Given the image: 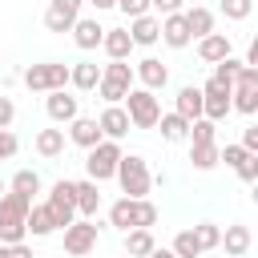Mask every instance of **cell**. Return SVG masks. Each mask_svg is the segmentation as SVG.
<instances>
[{"mask_svg": "<svg viewBox=\"0 0 258 258\" xmlns=\"http://www.w3.org/2000/svg\"><path fill=\"white\" fill-rule=\"evenodd\" d=\"M117 185H121V194L125 198H149V185H153V173H149V165H145V157L141 153H121V161H117Z\"/></svg>", "mask_w": 258, "mask_h": 258, "instance_id": "6da1fadb", "label": "cell"}, {"mask_svg": "<svg viewBox=\"0 0 258 258\" xmlns=\"http://www.w3.org/2000/svg\"><path fill=\"white\" fill-rule=\"evenodd\" d=\"M28 198L24 194H12V189H4L0 194V242L4 246H12V242H24V214H28Z\"/></svg>", "mask_w": 258, "mask_h": 258, "instance_id": "7a4b0ae2", "label": "cell"}, {"mask_svg": "<svg viewBox=\"0 0 258 258\" xmlns=\"http://www.w3.org/2000/svg\"><path fill=\"white\" fill-rule=\"evenodd\" d=\"M20 81L32 93H52V89H64L69 85V64L64 60H40V64H28L20 73Z\"/></svg>", "mask_w": 258, "mask_h": 258, "instance_id": "3957f363", "label": "cell"}, {"mask_svg": "<svg viewBox=\"0 0 258 258\" xmlns=\"http://www.w3.org/2000/svg\"><path fill=\"white\" fill-rule=\"evenodd\" d=\"M129 89H133V69H129L125 60H109V64L101 69V81H97L101 101H105V105H121Z\"/></svg>", "mask_w": 258, "mask_h": 258, "instance_id": "277c9868", "label": "cell"}, {"mask_svg": "<svg viewBox=\"0 0 258 258\" xmlns=\"http://www.w3.org/2000/svg\"><path fill=\"white\" fill-rule=\"evenodd\" d=\"M125 113H129V125L133 129H153L157 125V117H161V105H157V97L149 93V89H129L125 93Z\"/></svg>", "mask_w": 258, "mask_h": 258, "instance_id": "5b68a950", "label": "cell"}, {"mask_svg": "<svg viewBox=\"0 0 258 258\" xmlns=\"http://www.w3.org/2000/svg\"><path fill=\"white\" fill-rule=\"evenodd\" d=\"M117 161H121V145L117 141H109V137H101L93 149H89V157H85V169H89V181H109L113 173H117Z\"/></svg>", "mask_w": 258, "mask_h": 258, "instance_id": "8992f818", "label": "cell"}, {"mask_svg": "<svg viewBox=\"0 0 258 258\" xmlns=\"http://www.w3.org/2000/svg\"><path fill=\"white\" fill-rule=\"evenodd\" d=\"M48 214H52V222H56V230H64L73 218H77V181H69V177H60V181H52V189H48Z\"/></svg>", "mask_w": 258, "mask_h": 258, "instance_id": "52a82bcc", "label": "cell"}, {"mask_svg": "<svg viewBox=\"0 0 258 258\" xmlns=\"http://www.w3.org/2000/svg\"><path fill=\"white\" fill-rule=\"evenodd\" d=\"M234 109H230V85H222V81H206L202 85V117H210V121H226Z\"/></svg>", "mask_w": 258, "mask_h": 258, "instance_id": "ba28073f", "label": "cell"}, {"mask_svg": "<svg viewBox=\"0 0 258 258\" xmlns=\"http://www.w3.org/2000/svg\"><path fill=\"white\" fill-rule=\"evenodd\" d=\"M93 246H97V222H89V218H73V222L64 226V250H69L73 258H85Z\"/></svg>", "mask_w": 258, "mask_h": 258, "instance_id": "9c48e42d", "label": "cell"}, {"mask_svg": "<svg viewBox=\"0 0 258 258\" xmlns=\"http://www.w3.org/2000/svg\"><path fill=\"white\" fill-rule=\"evenodd\" d=\"M81 8H85V0H48V12H44V28L64 36V32L73 28V20L81 16Z\"/></svg>", "mask_w": 258, "mask_h": 258, "instance_id": "30bf717a", "label": "cell"}, {"mask_svg": "<svg viewBox=\"0 0 258 258\" xmlns=\"http://www.w3.org/2000/svg\"><path fill=\"white\" fill-rule=\"evenodd\" d=\"M44 109H48V117H52L56 125H69L73 117H81V101H77L69 89H52V93H44Z\"/></svg>", "mask_w": 258, "mask_h": 258, "instance_id": "8fae6325", "label": "cell"}, {"mask_svg": "<svg viewBox=\"0 0 258 258\" xmlns=\"http://www.w3.org/2000/svg\"><path fill=\"white\" fill-rule=\"evenodd\" d=\"M69 32H73V44H77L81 52L101 48V36H105V28H101V20H97V16H77Z\"/></svg>", "mask_w": 258, "mask_h": 258, "instance_id": "7c38bea8", "label": "cell"}, {"mask_svg": "<svg viewBox=\"0 0 258 258\" xmlns=\"http://www.w3.org/2000/svg\"><path fill=\"white\" fill-rule=\"evenodd\" d=\"M133 81H141V89L157 93V89H165V81H169V69H165L157 56H141V60L133 64Z\"/></svg>", "mask_w": 258, "mask_h": 258, "instance_id": "4fadbf2b", "label": "cell"}, {"mask_svg": "<svg viewBox=\"0 0 258 258\" xmlns=\"http://www.w3.org/2000/svg\"><path fill=\"white\" fill-rule=\"evenodd\" d=\"M97 125H101V137H109V141H121L133 125H129V113H125V105H105L101 109V117H97Z\"/></svg>", "mask_w": 258, "mask_h": 258, "instance_id": "5bb4252c", "label": "cell"}, {"mask_svg": "<svg viewBox=\"0 0 258 258\" xmlns=\"http://www.w3.org/2000/svg\"><path fill=\"white\" fill-rule=\"evenodd\" d=\"M129 40H133V48H137V44H141V48L157 44V40H161V20H157L153 12L133 16V20H129Z\"/></svg>", "mask_w": 258, "mask_h": 258, "instance_id": "9a60e30c", "label": "cell"}, {"mask_svg": "<svg viewBox=\"0 0 258 258\" xmlns=\"http://www.w3.org/2000/svg\"><path fill=\"white\" fill-rule=\"evenodd\" d=\"M234 48H230V36L226 32H206V36H198V56L206 60V64H218L222 56H230Z\"/></svg>", "mask_w": 258, "mask_h": 258, "instance_id": "2e32d148", "label": "cell"}, {"mask_svg": "<svg viewBox=\"0 0 258 258\" xmlns=\"http://www.w3.org/2000/svg\"><path fill=\"white\" fill-rule=\"evenodd\" d=\"M69 141L81 145V149H93V145L101 141V125H97V117H73V121H69Z\"/></svg>", "mask_w": 258, "mask_h": 258, "instance_id": "e0dca14e", "label": "cell"}, {"mask_svg": "<svg viewBox=\"0 0 258 258\" xmlns=\"http://www.w3.org/2000/svg\"><path fill=\"white\" fill-rule=\"evenodd\" d=\"M161 40L169 44V48H185L194 36H189V28H185V16L181 12H169V16H161Z\"/></svg>", "mask_w": 258, "mask_h": 258, "instance_id": "ac0fdd59", "label": "cell"}, {"mask_svg": "<svg viewBox=\"0 0 258 258\" xmlns=\"http://www.w3.org/2000/svg\"><path fill=\"white\" fill-rule=\"evenodd\" d=\"M97 81H101V64H97V60H77V64H69V85H73V89L93 93Z\"/></svg>", "mask_w": 258, "mask_h": 258, "instance_id": "d6986e66", "label": "cell"}, {"mask_svg": "<svg viewBox=\"0 0 258 258\" xmlns=\"http://www.w3.org/2000/svg\"><path fill=\"white\" fill-rule=\"evenodd\" d=\"M101 48H105V56H109V60H125V56L133 52L129 28H105V36H101Z\"/></svg>", "mask_w": 258, "mask_h": 258, "instance_id": "ffe728a7", "label": "cell"}, {"mask_svg": "<svg viewBox=\"0 0 258 258\" xmlns=\"http://www.w3.org/2000/svg\"><path fill=\"white\" fill-rule=\"evenodd\" d=\"M250 226H226V234H222V242L218 246H226V258H242V254H250Z\"/></svg>", "mask_w": 258, "mask_h": 258, "instance_id": "44dd1931", "label": "cell"}, {"mask_svg": "<svg viewBox=\"0 0 258 258\" xmlns=\"http://www.w3.org/2000/svg\"><path fill=\"white\" fill-rule=\"evenodd\" d=\"M173 113H181L185 121H198L202 117V89L198 85H181L177 89V101H173Z\"/></svg>", "mask_w": 258, "mask_h": 258, "instance_id": "7402d4cb", "label": "cell"}, {"mask_svg": "<svg viewBox=\"0 0 258 258\" xmlns=\"http://www.w3.org/2000/svg\"><path fill=\"white\" fill-rule=\"evenodd\" d=\"M24 230H28L32 238H48V234L56 230V222H52L48 206H28V214H24Z\"/></svg>", "mask_w": 258, "mask_h": 258, "instance_id": "603a6c76", "label": "cell"}, {"mask_svg": "<svg viewBox=\"0 0 258 258\" xmlns=\"http://www.w3.org/2000/svg\"><path fill=\"white\" fill-rule=\"evenodd\" d=\"M181 16H185V28H189V36H194V40H198V36H206V32H214V12H210V8L194 4V8H181Z\"/></svg>", "mask_w": 258, "mask_h": 258, "instance_id": "cb8c5ba5", "label": "cell"}, {"mask_svg": "<svg viewBox=\"0 0 258 258\" xmlns=\"http://www.w3.org/2000/svg\"><path fill=\"white\" fill-rule=\"evenodd\" d=\"M32 145H36V153L40 157H60L64 153V129H40L36 137H32Z\"/></svg>", "mask_w": 258, "mask_h": 258, "instance_id": "d4e9b609", "label": "cell"}, {"mask_svg": "<svg viewBox=\"0 0 258 258\" xmlns=\"http://www.w3.org/2000/svg\"><path fill=\"white\" fill-rule=\"evenodd\" d=\"M101 210V189H97V181H77V214H85V218H93Z\"/></svg>", "mask_w": 258, "mask_h": 258, "instance_id": "484cf974", "label": "cell"}, {"mask_svg": "<svg viewBox=\"0 0 258 258\" xmlns=\"http://www.w3.org/2000/svg\"><path fill=\"white\" fill-rule=\"evenodd\" d=\"M153 246H157L153 242V230H141V226L137 230H125V254L129 258H145Z\"/></svg>", "mask_w": 258, "mask_h": 258, "instance_id": "4316f807", "label": "cell"}, {"mask_svg": "<svg viewBox=\"0 0 258 258\" xmlns=\"http://www.w3.org/2000/svg\"><path fill=\"white\" fill-rule=\"evenodd\" d=\"M157 125H161V137H165V141H185V137H189V121H185L181 113H161Z\"/></svg>", "mask_w": 258, "mask_h": 258, "instance_id": "83f0119b", "label": "cell"}, {"mask_svg": "<svg viewBox=\"0 0 258 258\" xmlns=\"http://www.w3.org/2000/svg\"><path fill=\"white\" fill-rule=\"evenodd\" d=\"M189 145H214L218 141V121H210V117H198V121H189V137H185Z\"/></svg>", "mask_w": 258, "mask_h": 258, "instance_id": "f1b7e54d", "label": "cell"}, {"mask_svg": "<svg viewBox=\"0 0 258 258\" xmlns=\"http://www.w3.org/2000/svg\"><path fill=\"white\" fill-rule=\"evenodd\" d=\"M8 189H12V194H24V198L32 202V194H40V173H36V169H16L12 181H8Z\"/></svg>", "mask_w": 258, "mask_h": 258, "instance_id": "f546056e", "label": "cell"}, {"mask_svg": "<svg viewBox=\"0 0 258 258\" xmlns=\"http://www.w3.org/2000/svg\"><path fill=\"white\" fill-rule=\"evenodd\" d=\"M189 165L202 169V173H210L218 165V141L214 145H189Z\"/></svg>", "mask_w": 258, "mask_h": 258, "instance_id": "4dcf8cb0", "label": "cell"}, {"mask_svg": "<svg viewBox=\"0 0 258 258\" xmlns=\"http://www.w3.org/2000/svg\"><path fill=\"white\" fill-rule=\"evenodd\" d=\"M109 226L133 230V198H117V202L109 206Z\"/></svg>", "mask_w": 258, "mask_h": 258, "instance_id": "1f68e13d", "label": "cell"}, {"mask_svg": "<svg viewBox=\"0 0 258 258\" xmlns=\"http://www.w3.org/2000/svg\"><path fill=\"white\" fill-rule=\"evenodd\" d=\"M153 230L157 226V206L149 202V198H133V230Z\"/></svg>", "mask_w": 258, "mask_h": 258, "instance_id": "d6a6232c", "label": "cell"}, {"mask_svg": "<svg viewBox=\"0 0 258 258\" xmlns=\"http://www.w3.org/2000/svg\"><path fill=\"white\" fill-rule=\"evenodd\" d=\"M169 250H173L177 258H202V254H206V250H202V242L194 238V230H181V234L173 238V246H169Z\"/></svg>", "mask_w": 258, "mask_h": 258, "instance_id": "836d02e7", "label": "cell"}, {"mask_svg": "<svg viewBox=\"0 0 258 258\" xmlns=\"http://www.w3.org/2000/svg\"><path fill=\"white\" fill-rule=\"evenodd\" d=\"M238 69H242V60L230 52V56H222L218 64H214V81H222V85H234V77H238Z\"/></svg>", "mask_w": 258, "mask_h": 258, "instance_id": "e575fe53", "label": "cell"}, {"mask_svg": "<svg viewBox=\"0 0 258 258\" xmlns=\"http://www.w3.org/2000/svg\"><path fill=\"white\" fill-rule=\"evenodd\" d=\"M194 238L202 242V250H214V246L222 242V230H218L214 222H202V226H194Z\"/></svg>", "mask_w": 258, "mask_h": 258, "instance_id": "d590c367", "label": "cell"}, {"mask_svg": "<svg viewBox=\"0 0 258 258\" xmlns=\"http://www.w3.org/2000/svg\"><path fill=\"white\" fill-rule=\"evenodd\" d=\"M222 12H226V20H246L254 12V0H222Z\"/></svg>", "mask_w": 258, "mask_h": 258, "instance_id": "8d00e7d4", "label": "cell"}, {"mask_svg": "<svg viewBox=\"0 0 258 258\" xmlns=\"http://www.w3.org/2000/svg\"><path fill=\"white\" fill-rule=\"evenodd\" d=\"M234 169H238V177H242V181H258V153H246Z\"/></svg>", "mask_w": 258, "mask_h": 258, "instance_id": "74e56055", "label": "cell"}, {"mask_svg": "<svg viewBox=\"0 0 258 258\" xmlns=\"http://www.w3.org/2000/svg\"><path fill=\"white\" fill-rule=\"evenodd\" d=\"M16 149H20V141H16V133H12V129H0V161H8V157H16Z\"/></svg>", "mask_w": 258, "mask_h": 258, "instance_id": "f35d334b", "label": "cell"}, {"mask_svg": "<svg viewBox=\"0 0 258 258\" xmlns=\"http://www.w3.org/2000/svg\"><path fill=\"white\" fill-rule=\"evenodd\" d=\"M117 8L133 20V16H145V12H149V0H117Z\"/></svg>", "mask_w": 258, "mask_h": 258, "instance_id": "ab89813d", "label": "cell"}, {"mask_svg": "<svg viewBox=\"0 0 258 258\" xmlns=\"http://www.w3.org/2000/svg\"><path fill=\"white\" fill-rule=\"evenodd\" d=\"M242 157H246V149H242V145H226V149H218V161H226L230 169H234Z\"/></svg>", "mask_w": 258, "mask_h": 258, "instance_id": "60d3db41", "label": "cell"}, {"mask_svg": "<svg viewBox=\"0 0 258 258\" xmlns=\"http://www.w3.org/2000/svg\"><path fill=\"white\" fill-rule=\"evenodd\" d=\"M12 117H16V105H12V97H4V93H0V129H8V125H12Z\"/></svg>", "mask_w": 258, "mask_h": 258, "instance_id": "b9f144b4", "label": "cell"}, {"mask_svg": "<svg viewBox=\"0 0 258 258\" xmlns=\"http://www.w3.org/2000/svg\"><path fill=\"white\" fill-rule=\"evenodd\" d=\"M242 149L246 153H258V125H246L242 129Z\"/></svg>", "mask_w": 258, "mask_h": 258, "instance_id": "7bdbcfd3", "label": "cell"}, {"mask_svg": "<svg viewBox=\"0 0 258 258\" xmlns=\"http://www.w3.org/2000/svg\"><path fill=\"white\" fill-rule=\"evenodd\" d=\"M149 8H157L161 16H169V12H181V8H185V0H149Z\"/></svg>", "mask_w": 258, "mask_h": 258, "instance_id": "ee69618b", "label": "cell"}, {"mask_svg": "<svg viewBox=\"0 0 258 258\" xmlns=\"http://www.w3.org/2000/svg\"><path fill=\"white\" fill-rule=\"evenodd\" d=\"M8 258H32V250H28L24 242H12V246H8Z\"/></svg>", "mask_w": 258, "mask_h": 258, "instance_id": "f6af8a7d", "label": "cell"}, {"mask_svg": "<svg viewBox=\"0 0 258 258\" xmlns=\"http://www.w3.org/2000/svg\"><path fill=\"white\" fill-rule=\"evenodd\" d=\"M242 64H250V69H258V40H250V48H246V60Z\"/></svg>", "mask_w": 258, "mask_h": 258, "instance_id": "bcb514c9", "label": "cell"}, {"mask_svg": "<svg viewBox=\"0 0 258 258\" xmlns=\"http://www.w3.org/2000/svg\"><path fill=\"white\" fill-rule=\"evenodd\" d=\"M145 258H177V254H173V250H165V246H153Z\"/></svg>", "mask_w": 258, "mask_h": 258, "instance_id": "7dc6e473", "label": "cell"}, {"mask_svg": "<svg viewBox=\"0 0 258 258\" xmlns=\"http://www.w3.org/2000/svg\"><path fill=\"white\" fill-rule=\"evenodd\" d=\"M85 4H93L97 12H105V8H117V0H85Z\"/></svg>", "mask_w": 258, "mask_h": 258, "instance_id": "c3c4849f", "label": "cell"}, {"mask_svg": "<svg viewBox=\"0 0 258 258\" xmlns=\"http://www.w3.org/2000/svg\"><path fill=\"white\" fill-rule=\"evenodd\" d=\"M0 258H8V246H4V242H0Z\"/></svg>", "mask_w": 258, "mask_h": 258, "instance_id": "681fc988", "label": "cell"}, {"mask_svg": "<svg viewBox=\"0 0 258 258\" xmlns=\"http://www.w3.org/2000/svg\"><path fill=\"white\" fill-rule=\"evenodd\" d=\"M4 189H8V185H4V177H0V194H4Z\"/></svg>", "mask_w": 258, "mask_h": 258, "instance_id": "f907efd6", "label": "cell"}]
</instances>
